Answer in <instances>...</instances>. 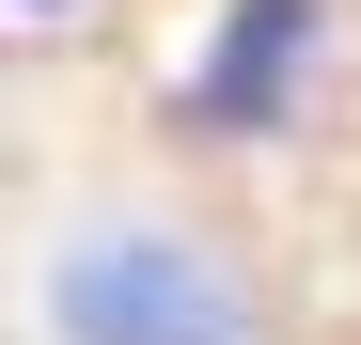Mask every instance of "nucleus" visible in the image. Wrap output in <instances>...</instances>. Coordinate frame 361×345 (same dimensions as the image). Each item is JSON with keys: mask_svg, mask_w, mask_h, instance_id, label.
<instances>
[{"mask_svg": "<svg viewBox=\"0 0 361 345\" xmlns=\"http://www.w3.org/2000/svg\"><path fill=\"white\" fill-rule=\"evenodd\" d=\"M47 345H252V282H235L189 220H79L32 267Z\"/></svg>", "mask_w": 361, "mask_h": 345, "instance_id": "nucleus-1", "label": "nucleus"}, {"mask_svg": "<svg viewBox=\"0 0 361 345\" xmlns=\"http://www.w3.org/2000/svg\"><path fill=\"white\" fill-rule=\"evenodd\" d=\"M314 32H330V0H220V16H204V63H189V110L235 126V142H267L283 110H298Z\"/></svg>", "mask_w": 361, "mask_h": 345, "instance_id": "nucleus-2", "label": "nucleus"}, {"mask_svg": "<svg viewBox=\"0 0 361 345\" xmlns=\"http://www.w3.org/2000/svg\"><path fill=\"white\" fill-rule=\"evenodd\" d=\"M16 16H79V0H16Z\"/></svg>", "mask_w": 361, "mask_h": 345, "instance_id": "nucleus-3", "label": "nucleus"}]
</instances>
